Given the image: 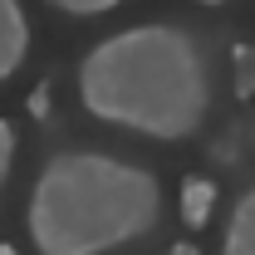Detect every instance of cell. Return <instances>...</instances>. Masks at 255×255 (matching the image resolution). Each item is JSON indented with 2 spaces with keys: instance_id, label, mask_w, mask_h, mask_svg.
Wrapping results in <instances>:
<instances>
[{
  "instance_id": "obj_9",
  "label": "cell",
  "mask_w": 255,
  "mask_h": 255,
  "mask_svg": "<svg viewBox=\"0 0 255 255\" xmlns=\"http://www.w3.org/2000/svg\"><path fill=\"white\" fill-rule=\"evenodd\" d=\"M0 255H20V251H15V246H0Z\"/></svg>"
},
{
  "instance_id": "obj_5",
  "label": "cell",
  "mask_w": 255,
  "mask_h": 255,
  "mask_svg": "<svg viewBox=\"0 0 255 255\" xmlns=\"http://www.w3.org/2000/svg\"><path fill=\"white\" fill-rule=\"evenodd\" d=\"M216 182L211 177H187L182 182V221L191 226V231H201V226L211 221V211H216Z\"/></svg>"
},
{
  "instance_id": "obj_2",
  "label": "cell",
  "mask_w": 255,
  "mask_h": 255,
  "mask_svg": "<svg viewBox=\"0 0 255 255\" xmlns=\"http://www.w3.org/2000/svg\"><path fill=\"white\" fill-rule=\"evenodd\" d=\"M162 216V187L147 167L103 157V152H59L44 162L30 191V241L39 255H103L142 241Z\"/></svg>"
},
{
  "instance_id": "obj_8",
  "label": "cell",
  "mask_w": 255,
  "mask_h": 255,
  "mask_svg": "<svg viewBox=\"0 0 255 255\" xmlns=\"http://www.w3.org/2000/svg\"><path fill=\"white\" fill-rule=\"evenodd\" d=\"M15 147H20V142H15V128L0 118V187H5V177H10V167H15Z\"/></svg>"
},
{
  "instance_id": "obj_7",
  "label": "cell",
  "mask_w": 255,
  "mask_h": 255,
  "mask_svg": "<svg viewBox=\"0 0 255 255\" xmlns=\"http://www.w3.org/2000/svg\"><path fill=\"white\" fill-rule=\"evenodd\" d=\"M54 10H69V15H108V10H118L123 0H49Z\"/></svg>"
},
{
  "instance_id": "obj_10",
  "label": "cell",
  "mask_w": 255,
  "mask_h": 255,
  "mask_svg": "<svg viewBox=\"0 0 255 255\" xmlns=\"http://www.w3.org/2000/svg\"><path fill=\"white\" fill-rule=\"evenodd\" d=\"M196 5H226V0H196Z\"/></svg>"
},
{
  "instance_id": "obj_3",
  "label": "cell",
  "mask_w": 255,
  "mask_h": 255,
  "mask_svg": "<svg viewBox=\"0 0 255 255\" xmlns=\"http://www.w3.org/2000/svg\"><path fill=\"white\" fill-rule=\"evenodd\" d=\"M25 54H30V20L20 0H0V84L20 74Z\"/></svg>"
},
{
  "instance_id": "obj_4",
  "label": "cell",
  "mask_w": 255,
  "mask_h": 255,
  "mask_svg": "<svg viewBox=\"0 0 255 255\" xmlns=\"http://www.w3.org/2000/svg\"><path fill=\"white\" fill-rule=\"evenodd\" d=\"M221 255H255V187L231 206V221H226V241Z\"/></svg>"
},
{
  "instance_id": "obj_6",
  "label": "cell",
  "mask_w": 255,
  "mask_h": 255,
  "mask_svg": "<svg viewBox=\"0 0 255 255\" xmlns=\"http://www.w3.org/2000/svg\"><path fill=\"white\" fill-rule=\"evenodd\" d=\"M231 64H236V98H255V44H236Z\"/></svg>"
},
{
  "instance_id": "obj_1",
  "label": "cell",
  "mask_w": 255,
  "mask_h": 255,
  "mask_svg": "<svg viewBox=\"0 0 255 255\" xmlns=\"http://www.w3.org/2000/svg\"><path fill=\"white\" fill-rule=\"evenodd\" d=\"M79 103L98 123L177 142L211 113V69L182 25H132L79 59Z\"/></svg>"
}]
</instances>
